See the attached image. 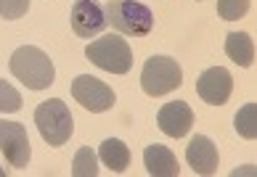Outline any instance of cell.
I'll return each instance as SVG.
<instances>
[{
	"mask_svg": "<svg viewBox=\"0 0 257 177\" xmlns=\"http://www.w3.org/2000/svg\"><path fill=\"white\" fill-rule=\"evenodd\" d=\"M157 124L170 138H186L191 124H194V111L186 100H173V104H165L159 108Z\"/></svg>",
	"mask_w": 257,
	"mask_h": 177,
	"instance_id": "cell-10",
	"label": "cell"
},
{
	"mask_svg": "<svg viewBox=\"0 0 257 177\" xmlns=\"http://www.w3.org/2000/svg\"><path fill=\"white\" fill-rule=\"evenodd\" d=\"M106 22L119 34L144 37L154 26V14L149 6L138 3V0H111L106 6Z\"/></svg>",
	"mask_w": 257,
	"mask_h": 177,
	"instance_id": "cell-4",
	"label": "cell"
},
{
	"mask_svg": "<svg viewBox=\"0 0 257 177\" xmlns=\"http://www.w3.org/2000/svg\"><path fill=\"white\" fill-rule=\"evenodd\" d=\"M30 11V0H0V16L3 18H22Z\"/></svg>",
	"mask_w": 257,
	"mask_h": 177,
	"instance_id": "cell-19",
	"label": "cell"
},
{
	"mask_svg": "<svg viewBox=\"0 0 257 177\" xmlns=\"http://www.w3.org/2000/svg\"><path fill=\"white\" fill-rule=\"evenodd\" d=\"M22 92L11 82L0 80V114H16V111H22Z\"/></svg>",
	"mask_w": 257,
	"mask_h": 177,
	"instance_id": "cell-17",
	"label": "cell"
},
{
	"mask_svg": "<svg viewBox=\"0 0 257 177\" xmlns=\"http://www.w3.org/2000/svg\"><path fill=\"white\" fill-rule=\"evenodd\" d=\"M254 119H257V104H246L239 108V114H236V132H239L244 140H254V135H257V124H254Z\"/></svg>",
	"mask_w": 257,
	"mask_h": 177,
	"instance_id": "cell-16",
	"label": "cell"
},
{
	"mask_svg": "<svg viewBox=\"0 0 257 177\" xmlns=\"http://www.w3.org/2000/svg\"><path fill=\"white\" fill-rule=\"evenodd\" d=\"M0 151H3L6 162L14 170H24L30 164L32 148H30V135H27L24 124L19 122H3L0 119Z\"/></svg>",
	"mask_w": 257,
	"mask_h": 177,
	"instance_id": "cell-7",
	"label": "cell"
},
{
	"mask_svg": "<svg viewBox=\"0 0 257 177\" xmlns=\"http://www.w3.org/2000/svg\"><path fill=\"white\" fill-rule=\"evenodd\" d=\"M186 159L188 166L196 174H215L217 164H220V156H217V146L209 140L207 135H194L191 143L186 148Z\"/></svg>",
	"mask_w": 257,
	"mask_h": 177,
	"instance_id": "cell-11",
	"label": "cell"
},
{
	"mask_svg": "<svg viewBox=\"0 0 257 177\" xmlns=\"http://www.w3.org/2000/svg\"><path fill=\"white\" fill-rule=\"evenodd\" d=\"M183 82V69L170 56H151L141 72V88L151 98H162L170 90H178Z\"/></svg>",
	"mask_w": 257,
	"mask_h": 177,
	"instance_id": "cell-5",
	"label": "cell"
},
{
	"mask_svg": "<svg viewBox=\"0 0 257 177\" xmlns=\"http://www.w3.org/2000/svg\"><path fill=\"white\" fill-rule=\"evenodd\" d=\"M85 56H88L90 64H96L98 69L109 72V74H127L130 66H133V50L119 32L117 34H103L101 40L88 42Z\"/></svg>",
	"mask_w": 257,
	"mask_h": 177,
	"instance_id": "cell-3",
	"label": "cell"
},
{
	"mask_svg": "<svg viewBox=\"0 0 257 177\" xmlns=\"http://www.w3.org/2000/svg\"><path fill=\"white\" fill-rule=\"evenodd\" d=\"M106 11L96 0H74L72 6V30L77 37H96L98 32L106 30Z\"/></svg>",
	"mask_w": 257,
	"mask_h": 177,
	"instance_id": "cell-9",
	"label": "cell"
},
{
	"mask_svg": "<svg viewBox=\"0 0 257 177\" xmlns=\"http://www.w3.org/2000/svg\"><path fill=\"white\" fill-rule=\"evenodd\" d=\"M11 74L30 90H45L53 85L56 69L48 53H43L35 45H22L11 56Z\"/></svg>",
	"mask_w": 257,
	"mask_h": 177,
	"instance_id": "cell-1",
	"label": "cell"
},
{
	"mask_svg": "<svg viewBox=\"0 0 257 177\" xmlns=\"http://www.w3.org/2000/svg\"><path fill=\"white\" fill-rule=\"evenodd\" d=\"M72 98L77 100L82 108L93 111V114H101V111H109L114 104H117V96L114 90L90 74H80L77 80L72 82Z\"/></svg>",
	"mask_w": 257,
	"mask_h": 177,
	"instance_id": "cell-6",
	"label": "cell"
},
{
	"mask_svg": "<svg viewBox=\"0 0 257 177\" xmlns=\"http://www.w3.org/2000/svg\"><path fill=\"white\" fill-rule=\"evenodd\" d=\"M98 156L111 172H125L130 166V148L122 143L119 138H106V140L98 146Z\"/></svg>",
	"mask_w": 257,
	"mask_h": 177,
	"instance_id": "cell-14",
	"label": "cell"
},
{
	"mask_svg": "<svg viewBox=\"0 0 257 177\" xmlns=\"http://www.w3.org/2000/svg\"><path fill=\"white\" fill-rule=\"evenodd\" d=\"M196 92L199 98L209 106H223L233 92V80H231V72L223 69V66H212L199 74L196 80Z\"/></svg>",
	"mask_w": 257,
	"mask_h": 177,
	"instance_id": "cell-8",
	"label": "cell"
},
{
	"mask_svg": "<svg viewBox=\"0 0 257 177\" xmlns=\"http://www.w3.org/2000/svg\"><path fill=\"white\" fill-rule=\"evenodd\" d=\"M225 56L236 61L239 66H252L254 64V42L246 32H231L225 37Z\"/></svg>",
	"mask_w": 257,
	"mask_h": 177,
	"instance_id": "cell-13",
	"label": "cell"
},
{
	"mask_svg": "<svg viewBox=\"0 0 257 177\" xmlns=\"http://www.w3.org/2000/svg\"><path fill=\"white\" fill-rule=\"evenodd\" d=\"M35 124L48 146H64L74 132L72 111L59 98H48L35 108Z\"/></svg>",
	"mask_w": 257,
	"mask_h": 177,
	"instance_id": "cell-2",
	"label": "cell"
},
{
	"mask_svg": "<svg viewBox=\"0 0 257 177\" xmlns=\"http://www.w3.org/2000/svg\"><path fill=\"white\" fill-rule=\"evenodd\" d=\"M0 177H6V170H3V166H0Z\"/></svg>",
	"mask_w": 257,
	"mask_h": 177,
	"instance_id": "cell-20",
	"label": "cell"
},
{
	"mask_svg": "<svg viewBox=\"0 0 257 177\" xmlns=\"http://www.w3.org/2000/svg\"><path fill=\"white\" fill-rule=\"evenodd\" d=\"M72 174L74 177H96L98 174V159L93 154V148H80L72 159Z\"/></svg>",
	"mask_w": 257,
	"mask_h": 177,
	"instance_id": "cell-15",
	"label": "cell"
},
{
	"mask_svg": "<svg viewBox=\"0 0 257 177\" xmlns=\"http://www.w3.org/2000/svg\"><path fill=\"white\" fill-rule=\"evenodd\" d=\"M249 11V0H217V14L225 22H236Z\"/></svg>",
	"mask_w": 257,
	"mask_h": 177,
	"instance_id": "cell-18",
	"label": "cell"
},
{
	"mask_svg": "<svg viewBox=\"0 0 257 177\" xmlns=\"http://www.w3.org/2000/svg\"><path fill=\"white\" fill-rule=\"evenodd\" d=\"M144 166L149 174L154 177H178L180 174V166H178V159L175 154L170 151L167 146H146L144 151Z\"/></svg>",
	"mask_w": 257,
	"mask_h": 177,
	"instance_id": "cell-12",
	"label": "cell"
}]
</instances>
